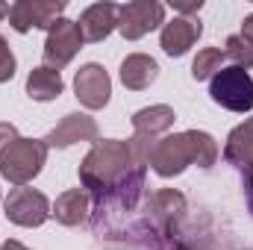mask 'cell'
<instances>
[{"label": "cell", "instance_id": "7402d4cb", "mask_svg": "<svg viewBox=\"0 0 253 250\" xmlns=\"http://www.w3.org/2000/svg\"><path fill=\"white\" fill-rule=\"evenodd\" d=\"M15 138H21V135H18V126L9 124V121H0V153H3Z\"/></svg>", "mask_w": 253, "mask_h": 250}, {"label": "cell", "instance_id": "7c38bea8", "mask_svg": "<svg viewBox=\"0 0 253 250\" xmlns=\"http://www.w3.org/2000/svg\"><path fill=\"white\" fill-rule=\"evenodd\" d=\"M200 33H203V27H200V21L197 18H174V21H165V27H162V36H159V44H162V50L168 53V56H186L191 47H194V42L200 39Z\"/></svg>", "mask_w": 253, "mask_h": 250}, {"label": "cell", "instance_id": "ac0fdd59", "mask_svg": "<svg viewBox=\"0 0 253 250\" xmlns=\"http://www.w3.org/2000/svg\"><path fill=\"white\" fill-rule=\"evenodd\" d=\"M62 88H65L62 74H59V71H53V68H47V65L33 68V71H30V77H27V94H30L33 100H39V103L56 100V97L62 94Z\"/></svg>", "mask_w": 253, "mask_h": 250}, {"label": "cell", "instance_id": "4316f807", "mask_svg": "<svg viewBox=\"0 0 253 250\" xmlns=\"http://www.w3.org/2000/svg\"><path fill=\"white\" fill-rule=\"evenodd\" d=\"M0 18H9V3H0Z\"/></svg>", "mask_w": 253, "mask_h": 250}, {"label": "cell", "instance_id": "52a82bcc", "mask_svg": "<svg viewBox=\"0 0 253 250\" xmlns=\"http://www.w3.org/2000/svg\"><path fill=\"white\" fill-rule=\"evenodd\" d=\"M83 42H85V39H83L80 24L71 21V18H59V21L47 30V39H44V50H42L44 65L53 68V71H62L65 65L80 53Z\"/></svg>", "mask_w": 253, "mask_h": 250}, {"label": "cell", "instance_id": "83f0119b", "mask_svg": "<svg viewBox=\"0 0 253 250\" xmlns=\"http://www.w3.org/2000/svg\"><path fill=\"white\" fill-rule=\"evenodd\" d=\"M168 250H191V248H186V245H174V248H168Z\"/></svg>", "mask_w": 253, "mask_h": 250}, {"label": "cell", "instance_id": "603a6c76", "mask_svg": "<svg viewBox=\"0 0 253 250\" xmlns=\"http://www.w3.org/2000/svg\"><path fill=\"white\" fill-rule=\"evenodd\" d=\"M203 6V0H191V3H174L177 12H183V18H189V12H197Z\"/></svg>", "mask_w": 253, "mask_h": 250}, {"label": "cell", "instance_id": "5b68a950", "mask_svg": "<svg viewBox=\"0 0 253 250\" xmlns=\"http://www.w3.org/2000/svg\"><path fill=\"white\" fill-rule=\"evenodd\" d=\"M3 215L18 224V227H42L47 218H50V200L39 191V188H30V186H18L12 188L3 200Z\"/></svg>", "mask_w": 253, "mask_h": 250}, {"label": "cell", "instance_id": "9a60e30c", "mask_svg": "<svg viewBox=\"0 0 253 250\" xmlns=\"http://www.w3.org/2000/svg\"><path fill=\"white\" fill-rule=\"evenodd\" d=\"M224 159L230 165H236L245 177L253 174V118H248L245 124H239L224 144Z\"/></svg>", "mask_w": 253, "mask_h": 250}, {"label": "cell", "instance_id": "5bb4252c", "mask_svg": "<svg viewBox=\"0 0 253 250\" xmlns=\"http://www.w3.org/2000/svg\"><path fill=\"white\" fill-rule=\"evenodd\" d=\"M91 212V194L85 188H68L56 197V203L50 206V215L62 224V227H80L85 224Z\"/></svg>", "mask_w": 253, "mask_h": 250}, {"label": "cell", "instance_id": "8992f818", "mask_svg": "<svg viewBox=\"0 0 253 250\" xmlns=\"http://www.w3.org/2000/svg\"><path fill=\"white\" fill-rule=\"evenodd\" d=\"M156 27H165V6L159 0H129L118 12V33L126 42H138Z\"/></svg>", "mask_w": 253, "mask_h": 250}, {"label": "cell", "instance_id": "7a4b0ae2", "mask_svg": "<svg viewBox=\"0 0 253 250\" xmlns=\"http://www.w3.org/2000/svg\"><path fill=\"white\" fill-rule=\"evenodd\" d=\"M132 168H135V159H132L129 141L97 138L91 144V150L85 153V159L80 162V183L94 200H100L118 186Z\"/></svg>", "mask_w": 253, "mask_h": 250}, {"label": "cell", "instance_id": "6da1fadb", "mask_svg": "<svg viewBox=\"0 0 253 250\" xmlns=\"http://www.w3.org/2000/svg\"><path fill=\"white\" fill-rule=\"evenodd\" d=\"M215 162H218V141L203 129H186V132L162 135L153 156H150V168L162 180L180 177L189 165L212 168Z\"/></svg>", "mask_w": 253, "mask_h": 250}, {"label": "cell", "instance_id": "8fae6325", "mask_svg": "<svg viewBox=\"0 0 253 250\" xmlns=\"http://www.w3.org/2000/svg\"><path fill=\"white\" fill-rule=\"evenodd\" d=\"M97 135H100V129H97L94 118H88L85 112H71L44 135V144L47 147H71L77 141H91L94 144Z\"/></svg>", "mask_w": 253, "mask_h": 250}, {"label": "cell", "instance_id": "ba28073f", "mask_svg": "<svg viewBox=\"0 0 253 250\" xmlns=\"http://www.w3.org/2000/svg\"><path fill=\"white\" fill-rule=\"evenodd\" d=\"M65 12V0H18L9 6V24L15 33L50 30Z\"/></svg>", "mask_w": 253, "mask_h": 250}, {"label": "cell", "instance_id": "484cf974", "mask_svg": "<svg viewBox=\"0 0 253 250\" xmlns=\"http://www.w3.org/2000/svg\"><path fill=\"white\" fill-rule=\"evenodd\" d=\"M0 250H30V248H27V245H21L18 239H9V242H3V245H0Z\"/></svg>", "mask_w": 253, "mask_h": 250}, {"label": "cell", "instance_id": "44dd1931", "mask_svg": "<svg viewBox=\"0 0 253 250\" xmlns=\"http://www.w3.org/2000/svg\"><path fill=\"white\" fill-rule=\"evenodd\" d=\"M15 53H12V47H9V42L0 36V83H9L12 77H15Z\"/></svg>", "mask_w": 253, "mask_h": 250}, {"label": "cell", "instance_id": "f1b7e54d", "mask_svg": "<svg viewBox=\"0 0 253 250\" xmlns=\"http://www.w3.org/2000/svg\"><path fill=\"white\" fill-rule=\"evenodd\" d=\"M0 200H3V194H0Z\"/></svg>", "mask_w": 253, "mask_h": 250}, {"label": "cell", "instance_id": "30bf717a", "mask_svg": "<svg viewBox=\"0 0 253 250\" xmlns=\"http://www.w3.org/2000/svg\"><path fill=\"white\" fill-rule=\"evenodd\" d=\"M186 194L177 191V188H159L156 194H150L147 200V212H150V224L159 230L162 239H171L174 236V227L186 218Z\"/></svg>", "mask_w": 253, "mask_h": 250}, {"label": "cell", "instance_id": "e0dca14e", "mask_svg": "<svg viewBox=\"0 0 253 250\" xmlns=\"http://www.w3.org/2000/svg\"><path fill=\"white\" fill-rule=\"evenodd\" d=\"M177 121V112L168 103H156V106H144L132 115V129L138 135H150V138H162Z\"/></svg>", "mask_w": 253, "mask_h": 250}, {"label": "cell", "instance_id": "277c9868", "mask_svg": "<svg viewBox=\"0 0 253 250\" xmlns=\"http://www.w3.org/2000/svg\"><path fill=\"white\" fill-rule=\"evenodd\" d=\"M209 97L230 109V112H251L253 109V77L245 68H221L209 80Z\"/></svg>", "mask_w": 253, "mask_h": 250}, {"label": "cell", "instance_id": "d6986e66", "mask_svg": "<svg viewBox=\"0 0 253 250\" xmlns=\"http://www.w3.org/2000/svg\"><path fill=\"white\" fill-rule=\"evenodd\" d=\"M221 68H224V50L221 47H203V50H197V56L191 62V77L197 83H203V80H212Z\"/></svg>", "mask_w": 253, "mask_h": 250}, {"label": "cell", "instance_id": "3957f363", "mask_svg": "<svg viewBox=\"0 0 253 250\" xmlns=\"http://www.w3.org/2000/svg\"><path fill=\"white\" fill-rule=\"evenodd\" d=\"M47 150L50 147L44 144V138H15L0 153V177L12 186L33 183L47 162Z\"/></svg>", "mask_w": 253, "mask_h": 250}, {"label": "cell", "instance_id": "ffe728a7", "mask_svg": "<svg viewBox=\"0 0 253 250\" xmlns=\"http://www.w3.org/2000/svg\"><path fill=\"white\" fill-rule=\"evenodd\" d=\"M224 59H230L233 68H253V44L239 33V36H230L227 44H224Z\"/></svg>", "mask_w": 253, "mask_h": 250}, {"label": "cell", "instance_id": "cb8c5ba5", "mask_svg": "<svg viewBox=\"0 0 253 250\" xmlns=\"http://www.w3.org/2000/svg\"><path fill=\"white\" fill-rule=\"evenodd\" d=\"M242 36H245V39L253 44V12L245 18V21H242Z\"/></svg>", "mask_w": 253, "mask_h": 250}, {"label": "cell", "instance_id": "d4e9b609", "mask_svg": "<svg viewBox=\"0 0 253 250\" xmlns=\"http://www.w3.org/2000/svg\"><path fill=\"white\" fill-rule=\"evenodd\" d=\"M245 194H248V209H251V215H253V174L245 177Z\"/></svg>", "mask_w": 253, "mask_h": 250}, {"label": "cell", "instance_id": "4fadbf2b", "mask_svg": "<svg viewBox=\"0 0 253 250\" xmlns=\"http://www.w3.org/2000/svg\"><path fill=\"white\" fill-rule=\"evenodd\" d=\"M118 12H121L118 3H94V6H88L77 21L80 30H83V39L91 42V44L103 42L112 30H118Z\"/></svg>", "mask_w": 253, "mask_h": 250}, {"label": "cell", "instance_id": "9c48e42d", "mask_svg": "<svg viewBox=\"0 0 253 250\" xmlns=\"http://www.w3.org/2000/svg\"><path fill=\"white\" fill-rule=\"evenodd\" d=\"M74 94L85 109H103L112 97V77L97 62H85L74 74Z\"/></svg>", "mask_w": 253, "mask_h": 250}, {"label": "cell", "instance_id": "2e32d148", "mask_svg": "<svg viewBox=\"0 0 253 250\" xmlns=\"http://www.w3.org/2000/svg\"><path fill=\"white\" fill-rule=\"evenodd\" d=\"M156 77H159V65L147 53H129L121 62V83L129 91L150 88V83H156Z\"/></svg>", "mask_w": 253, "mask_h": 250}]
</instances>
